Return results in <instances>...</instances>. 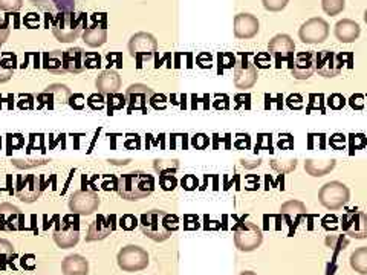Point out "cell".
<instances>
[{"label": "cell", "mask_w": 367, "mask_h": 275, "mask_svg": "<svg viewBox=\"0 0 367 275\" xmlns=\"http://www.w3.org/2000/svg\"><path fill=\"white\" fill-rule=\"evenodd\" d=\"M22 217V214L19 213L17 206H12L10 204H3L0 205V230H19V222H23L22 220L17 219Z\"/></svg>", "instance_id": "obj_21"}, {"label": "cell", "mask_w": 367, "mask_h": 275, "mask_svg": "<svg viewBox=\"0 0 367 275\" xmlns=\"http://www.w3.org/2000/svg\"><path fill=\"white\" fill-rule=\"evenodd\" d=\"M62 270L64 275H88L89 265H88V260H86L84 257L78 256V254H73V256L64 259Z\"/></svg>", "instance_id": "obj_23"}, {"label": "cell", "mask_w": 367, "mask_h": 275, "mask_svg": "<svg viewBox=\"0 0 367 275\" xmlns=\"http://www.w3.org/2000/svg\"><path fill=\"white\" fill-rule=\"evenodd\" d=\"M260 23L250 12H240L235 17V36L239 40H251L259 34Z\"/></svg>", "instance_id": "obj_17"}, {"label": "cell", "mask_w": 367, "mask_h": 275, "mask_svg": "<svg viewBox=\"0 0 367 275\" xmlns=\"http://www.w3.org/2000/svg\"><path fill=\"white\" fill-rule=\"evenodd\" d=\"M31 2L43 11L49 12H64L75 10V0H31Z\"/></svg>", "instance_id": "obj_27"}, {"label": "cell", "mask_w": 367, "mask_h": 275, "mask_svg": "<svg viewBox=\"0 0 367 275\" xmlns=\"http://www.w3.org/2000/svg\"><path fill=\"white\" fill-rule=\"evenodd\" d=\"M83 63H84V68L95 69V68H99V63H102V58H99L98 53H86Z\"/></svg>", "instance_id": "obj_37"}, {"label": "cell", "mask_w": 367, "mask_h": 275, "mask_svg": "<svg viewBox=\"0 0 367 275\" xmlns=\"http://www.w3.org/2000/svg\"><path fill=\"white\" fill-rule=\"evenodd\" d=\"M0 193H2V189H0Z\"/></svg>", "instance_id": "obj_52"}, {"label": "cell", "mask_w": 367, "mask_h": 275, "mask_svg": "<svg viewBox=\"0 0 367 275\" xmlns=\"http://www.w3.org/2000/svg\"><path fill=\"white\" fill-rule=\"evenodd\" d=\"M342 228L346 236L351 239H367V214L358 208L348 210L342 216Z\"/></svg>", "instance_id": "obj_8"}, {"label": "cell", "mask_w": 367, "mask_h": 275, "mask_svg": "<svg viewBox=\"0 0 367 275\" xmlns=\"http://www.w3.org/2000/svg\"><path fill=\"white\" fill-rule=\"evenodd\" d=\"M72 216L64 217V225L63 228H58L54 232V240L56 243L63 248V250H68V248L75 246L80 240V231H78V220L77 217H73V222H71Z\"/></svg>", "instance_id": "obj_16"}, {"label": "cell", "mask_w": 367, "mask_h": 275, "mask_svg": "<svg viewBox=\"0 0 367 275\" xmlns=\"http://www.w3.org/2000/svg\"><path fill=\"white\" fill-rule=\"evenodd\" d=\"M280 214L289 220V224H298L305 217L306 205L300 200H288L280 206Z\"/></svg>", "instance_id": "obj_25"}, {"label": "cell", "mask_w": 367, "mask_h": 275, "mask_svg": "<svg viewBox=\"0 0 367 275\" xmlns=\"http://www.w3.org/2000/svg\"><path fill=\"white\" fill-rule=\"evenodd\" d=\"M83 23H86V14L77 16L73 11H64L57 12L52 17L51 26L58 42L71 43L80 36V32L83 29Z\"/></svg>", "instance_id": "obj_3"}, {"label": "cell", "mask_w": 367, "mask_h": 275, "mask_svg": "<svg viewBox=\"0 0 367 275\" xmlns=\"http://www.w3.org/2000/svg\"><path fill=\"white\" fill-rule=\"evenodd\" d=\"M239 275H257L256 272H252V271H245L242 274H239Z\"/></svg>", "instance_id": "obj_50"}, {"label": "cell", "mask_w": 367, "mask_h": 275, "mask_svg": "<svg viewBox=\"0 0 367 275\" xmlns=\"http://www.w3.org/2000/svg\"><path fill=\"white\" fill-rule=\"evenodd\" d=\"M179 169L178 160H155V170L159 173H175Z\"/></svg>", "instance_id": "obj_34"}, {"label": "cell", "mask_w": 367, "mask_h": 275, "mask_svg": "<svg viewBox=\"0 0 367 275\" xmlns=\"http://www.w3.org/2000/svg\"><path fill=\"white\" fill-rule=\"evenodd\" d=\"M364 22H366V25H367V10L364 11Z\"/></svg>", "instance_id": "obj_51"}, {"label": "cell", "mask_w": 367, "mask_h": 275, "mask_svg": "<svg viewBox=\"0 0 367 275\" xmlns=\"http://www.w3.org/2000/svg\"><path fill=\"white\" fill-rule=\"evenodd\" d=\"M351 200V190L348 185H344L340 180H331L324 184L318 190V202L322 204L326 210L337 211L342 210L343 206L348 205Z\"/></svg>", "instance_id": "obj_4"}, {"label": "cell", "mask_w": 367, "mask_h": 275, "mask_svg": "<svg viewBox=\"0 0 367 275\" xmlns=\"http://www.w3.org/2000/svg\"><path fill=\"white\" fill-rule=\"evenodd\" d=\"M126 98L118 95V93H113V95H108V113L113 115V110H119L126 106Z\"/></svg>", "instance_id": "obj_33"}, {"label": "cell", "mask_w": 367, "mask_h": 275, "mask_svg": "<svg viewBox=\"0 0 367 275\" xmlns=\"http://www.w3.org/2000/svg\"><path fill=\"white\" fill-rule=\"evenodd\" d=\"M292 77L296 80H308L316 72V52H298L291 63Z\"/></svg>", "instance_id": "obj_15"}, {"label": "cell", "mask_w": 367, "mask_h": 275, "mask_svg": "<svg viewBox=\"0 0 367 275\" xmlns=\"http://www.w3.org/2000/svg\"><path fill=\"white\" fill-rule=\"evenodd\" d=\"M150 104L155 109H164L165 107V97L164 95H153L150 99Z\"/></svg>", "instance_id": "obj_45"}, {"label": "cell", "mask_w": 367, "mask_h": 275, "mask_svg": "<svg viewBox=\"0 0 367 275\" xmlns=\"http://www.w3.org/2000/svg\"><path fill=\"white\" fill-rule=\"evenodd\" d=\"M259 78V72L248 57H242L237 64H235V86L237 89H251L254 87Z\"/></svg>", "instance_id": "obj_11"}, {"label": "cell", "mask_w": 367, "mask_h": 275, "mask_svg": "<svg viewBox=\"0 0 367 275\" xmlns=\"http://www.w3.org/2000/svg\"><path fill=\"white\" fill-rule=\"evenodd\" d=\"M155 190V178L144 171H130L117 180V191L126 200H141Z\"/></svg>", "instance_id": "obj_2"}, {"label": "cell", "mask_w": 367, "mask_h": 275, "mask_svg": "<svg viewBox=\"0 0 367 275\" xmlns=\"http://www.w3.org/2000/svg\"><path fill=\"white\" fill-rule=\"evenodd\" d=\"M155 95L149 86L144 84H133L126 92V101L129 104V113L133 110L147 112V103H150L152 97Z\"/></svg>", "instance_id": "obj_13"}, {"label": "cell", "mask_w": 367, "mask_h": 275, "mask_svg": "<svg viewBox=\"0 0 367 275\" xmlns=\"http://www.w3.org/2000/svg\"><path fill=\"white\" fill-rule=\"evenodd\" d=\"M119 226H121L123 230L130 231V230H133V228L137 226V219L133 216H130V214H126V216H123L121 220H119Z\"/></svg>", "instance_id": "obj_41"}, {"label": "cell", "mask_w": 367, "mask_h": 275, "mask_svg": "<svg viewBox=\"0 0 367 275\" xmlns=\"http://www.w3.org/2000/svg\"><path fill=\"white\" fill-rule=\"evenodd\" d=\"M176 184H178V180L175 176H173V173H163L161 176H159V185H161V189L164 191L175 190Z\"/></svg>", "instance_id": "obj_35"}, {"label": "cell", "mask_w": 367, "mask_h": 275, "mask_svg": "<svg viewBox=\"0 0 367 275\" xmlns=\"http://www.w3.org/2000/svg\"><path fill=\"white\" fill-rule=\"evenodd\" d=\"M333 34H335V38L338 40V42L353 43L359 37V34H362V28H359V25L355 22V20L343 19L335 25V28H333Z\"/></svg>", "instance_id": "obj_19"}, {"label": "cell", "mask_w": 367, "mask_h": 275, "mask_svg": "<svg viewBox=\"0 0 367 275\" xmlns=\"http://www.w3.org/2000/svg\"><path fill=\"white\" fill-rule=\"evenodd\" d=\"M45 68L54 72V73H64V63H63V53L60 51L49 52L45 56Z\"/></svg>", "instance_id": "obj_30"}, {"label": "cell", "mask_w": 367, "mask_h": 275, "mask_svg": "<svg viewBox=\"0 0 367 275\" xmlns=\"http://www.w3.org/2000/svg\"><path fill=\"white\" fill-rule=\"evenodd\" d=\"M335 165H337L335 159H328V160L308 159L305 163V170L312 178H323L335 169Z\"/></svg>", "instance_id": "obj_22"}, {"label": "cell", "mask_w": 367, "mask_h": 275, "mask_svg": "<svg viewBox=\"0 0 367 275\" xmlns=\"http://www.w3.org/2000/svg\"><path fill=\"white\" fill-rule=\"evenodd\" d=\"M351 267L359 275H367V246L358 248L351 256Z\"/></svg>", "instance_id": "obj_29"}, {"label": "cell", "mask_w": 367, "mask_h": 275, "mask_svg": "<svg viewBox=\"0 0 367 275\" xmlns=\"http://www.w3.org/2000/svg\"><path fill=\"white\" fill-rule=\"evenodd\" d=\"M46 91L51 92L52 97H54V101L60 103V104L69 101V98H71L69 89L66 86H62V84H52Z\"/></svg>", "instance_id": "obj_31"}, {"label": "cell", "mask_w": 367, "mask_h": 275, "mask_svg": "<svg viewBox=\"0 0 367 275\" xmlns=\"http://www.w3.org/2000/svg\"><path fill=\"white\" fill-rule=\"evenodd\" d=\"M22 267H25L26 271H32L36 270V257L29 254V256H25L22 259Z\"/></svg>", "instance_id": "obj_44"}, {"label": "cell", "mask_w": 367, "mask_h": 275, "mask_svg": "<svg viewBox=\"0 0 367 275\" xmlns=\"http://www.w3.org/2000/svg\"><path fill=\"white\" fill-rule=\"evenodd\" d=\"M69 104H71V107H73V109L82 110L84 107V104H86V99H84V97L82 95V93H77V95H71Z\"/></svg>", "instance_id": "obj_42"}, {"label": "cell", "mask_w": 367, "mask_h": 275, "mask_svg": "<svg viewBox=\"0 0 367 275\" xmlns=\"http://www.w3.org/2000/svg\"><path fill=\"white\" fill-rule=\"evenodd\" d=\"M158 49L156 38L147 32H138L133 36L129 42V51L132 57L141 58V57H152Z\"/></svg>", "instance_id": "obj_14"}, {"label": "cell", "mask_w": 367, "mask_h": 275, "mask_svg": "<svg viewBox=\"0 0 367 275\" xmlns=\"http://www.w3.org/2000/svg\"><path fill=\"white\" fill-rule=\"evenodd\" d=\"M88 106L93 110H102L104 107V98L102 93H93L88 99Z\"/></svg>", "instance_id": "obj_38"}, {"label": "cell", "mask_w": 367, "mask_h": 275, "mask_svg": "<svg viewBox=\"0 0 367 275\" xmlns=\"http://www.w3.org/2000/svg\"><path fill=\"white\" fill-rule=\"evenodd\" d=\"M316 71L324 78H335L343 71V58L340 53L324 49L316 53Z\"/></svg>", "instance_id": "obj_9"}, {"label": "cell", "mask_w": 367, "mask_h": 275, "mask_svg": "<svg viewBox=\"0 0 367 275\" xmlns=\"http://www.w3.org/2000/svg\"><path fill=\"white\" fill-rule=\"evenodd\" d=\"M11 254H14V250H12V245L10 243V241L0 239V257H6V256L10 257Z\"/></svg>", "instance_id": "obj_43"}, {"label": "cell", "mask_w": 367, "mask_h": 275, "mask_svg": "<svg viewBox=\"0 0 367 275\" xmlns=\"http://www.w3.org/2000/svg\"><path fill=\"white\" fill-rule=\"evenodd\" d=\"M12 72H14V69H8V68H5V66L0 64V83L8 82V80L12 77Z\"/></svg>", "instance_id": "obj_47"}, {"label": "cell", "mask_w": 367, "mask_h": 275, "mask_svg": "<svg viewBox=\"0 0 367 275\" xmlns=\"http://www.w3.org/2000/svg\"><path fill=\"white\" fill-rule=\"evenodd\" d=\"M344 0H322V8L328 16H338L344 11Z\"/></svg>", "instance_id": "obj_32"}, {"label": "cell", "mask_w": 367, "mask_h": 275, "mask_svg": "<svg viewBox=\"0 0 367 275\" xmlns=\"http://www.w3.org/2000/svg\"><path fill=\"white\" fill-rule=\"evenodd\" d=\"M99 206V199L95 193L91 191H77L72 194L69 208L73 214H80V216H89V214L95 213Z\"/></svg>", "instance_id": "obj_12"}, {"label": "cell", "mask_w": 367, "mask_h": 275, "mask_svg": "<svg viewBox=\"0 0 367 275\" xmlns=\"http://www.w3.org/2000/svg\"><path fill=\"white\" fill-rule=\"evenodd\" d=\"M22 8V0H0L2 11H17Z\"/></svg>", "instance_id": "obj_39"}, {"label": "cell", "mask_w": 367, "mask_h": 275, "mask_svg": "<svg viewBox=\"0 0 367 275\" xmlns=\"http://www.w3.org/2000/svg\"><path fill=\"white\" fill-rule=\"evenodd\" d=\"M17 189H16V194L20 200H23V202H34V200L38 199L40 196V190H42V187L38 184V179L34 176V174H28V176H19L17 178Z\"/></svg>", "instance_id": "obj_18"}, {"label": "cell", "mask_w": 367, "mask_h": 275, "mask_svg": "<svg viewBox=\"0 0 367 275\" xmlns=\"http://www.w3.org/2000/svg\"><path fill=\"white\" fill-rule=\"evenodd\" d=\"M95 84L102 95H113V93H118L119 87H121V77L110 69L104 71L98 75Z\"/></svg>", "instance_id": "obj_20"}, {"label": "cell", "mask_w": 367, "mask_h": 275, "mask_svg": "<svg viewBox=\"0 0 367 275\" xmlns=\"http://www.w3.org/2000/svg\"><path fill=\"white\" fill-rule=\"evenodd\" d=\"M83 40L91 48H98V46L104 45L106 40H108V29H106V26L93 25L84 31Z\"/></svg>", "instance_id": "obj_28"}, {"label": "cell", "mask_w": 367, "mask_h": 275, "mask_svg": "<svg viewBox=\"0 0 367 275\" xmlns=\"http://www.w3.org/2000/svg\"><path fill=\"white\" fill-rule=\"evenodd\" d=\"M25 23L29 26V28H37L38 26V16L37 14H28V17L25 19Z\"/></svg>", "instance_id": "obj_49"}, {"label": "cell", "mask_w": 367, "mask_h": 275, "mask_svg": "<svg viewBox=\"0 0 367 275\" xmlns=\"http://www.w3.org/2000/svg\"><path fill=\"white\" fill-rule=\"evenodd\" d=\"M263 241V231L260 228L245 220V222L239 224L235 230V245L239 251L242 252H251L260 248Z\"/></svg>", "instance_id": "obj_5"}, {"label": "cell", "mask_w": 367, "mask_h": 275, "mask_svg": "<svg viewBox=\"0 0 367 275\" xmlns=\"http://www.w3.org/2000/svg\"><path fill=\"white\" fill-rule=\"evenodd\" d=\"M329 37V23L322 17H312L300 26L298 38L306 45L324 43Z\"/></svg>", "instance_id": "obj_7"}, {"label": "cell", "mask_w": 367, "mask_h": 275, "mask_svg": "<svg viewBox=\"0 0 367 275\" xmlns=\"http://www.w3.org/2000/svg\"><path fill=\"white\" fill-rule=\"evenodd\" d=\"M8 36H10V28H8V23L5 22L2 26H0V46L6 42Z\"/></svg>", "instance_id": "obj_48"}, {"label": "cell", "mask_w": 367, "mask_h": 275, "mask_svg": "<svg viewBox=\"0 0 367 275\" xmlns=\"http://www.w3.org/2000/svg\"><path fill=\"white\" fill-rule=\"evenodd\" d=\"M294 51H296V43L288 34H277L271 38L268 45V52L276 58L277 68H280L282 66L280 63L286 62V60H289V63H292Z\"/></svg>", "instance_id": "obj_10"}, {"label": "cell", "mask_w": 367, "mask_h": 275, "mask_svg": "<svg viewBox=\"0 0 367 275\" xmlns=\"http://www.w3.org/2000/svg\"><path fill=\"white\" fill-rule=\"evenodd\" d=\"M139 228L144 236L153 241H165L170 239L171 232L179 228V219L175 214H169L163 210L147 211L139 220Z\"/></svg>", "instance_id": "obj_1"}, {"label": "cell", "mask_w": 367, "mask_h": 275, "mask_svg": "<svg viewBox=\"0 0 367 275\" xmlns=\"http://www.w3.org/2000/svg\"><path fill=\"white\" fill-rule=\"evenodd\" d=\"M118 266L126 272H137L143 271L149 266V252L144 248L137 245L124 246L118 252Z\"/></svg>", "instance_id": "obj_6"}, {"label": "cell", "mask_w": 367, "mask_h": 275, "mask_svg": "<svg viewBox=\"0 0 367 275\" xmlns=\"http://www.w3.org/2000/svg\"><path fill=\"white\" fill-rule=\"evenodd\" d=\"M181 184H182V189L193 191V190H196V187H198V179L196 176H193V174H187V176H184V179L181 180Z\"/></svg>", "instance_id": "obj_40"}, {"label": "cell", "mask_w": 367, "mask_h": 275, "mask_svg": "<svg viewBox=\"0 0 367 275\" xmlns=\"http://www.w3.org/2000/svg\"><path fill=\"white\" fill-rule=\"evenodd\" d=\"M83 58H84V52L80 48H73V49L63 52V63H64L66 72H72V73L83 72L86 69Z\"/></svg>", "instance_id": "obj_24"}, {"label": "cell", "mask_w": 367, "mask_h": 275, "mask_svg": "<svg viewBox=\"0 0 367 275\" xmlns=\"http://www.w3.org/2000/svg\"><path fill=\"white\" fill-rule=\"evenodd\" d=\"M112 226H110V220L106 219L103 214H98L97 219L93 220V224L89 228V234H88V240L89 241H97V240H103L110 234Z\"/></svg>", "instance_id": "obj_26"}, {"label": "cell", "mask_w": 367, "mask_h": 275, "mask_svg": "<svg viewBox=\"0 0 367 275\" xmlns=\"http://www.w3.org/2000/svg\"><path fill=\"white\" fill-rule=\"evenodd\" d=\"M266 11L270 12H280L288 6L289 0H262Z\"/></svg>", "instance_id": "obj_36"}, {"label": "cell", "mask_w": 367, "mask_h": 275, "mask_svg": "<svg viewBox=\"0 0 367 275\" xmlns=\"http://www.w3.org/2000/svg\"><path fill=\"white\" fill-rule=\"evenodd\" d=\"M193 145H195L196 149H205V147L209 145V139H206L205 135H196L193 138Z\"/></svg>", "instance_id": "obj_46"}]
</instances>
